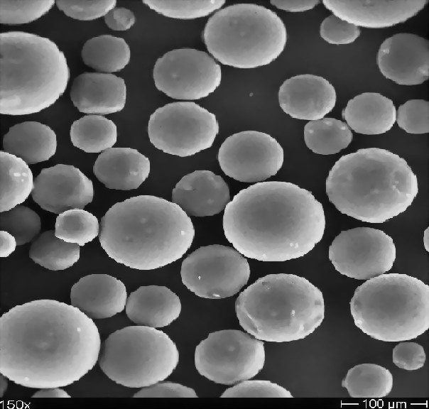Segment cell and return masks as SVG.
Here are the masks:
<instances>
[{"label":"cell","mask_w":429,"mask_h":409,"mask_svg":"<svg viewBox=\"0 0 429 409\" xmlns=\"http://www.w3.org/2000/svg\"><path fill=\"white\" fill-rule=\"evenodd\" d=\"M126 300L124 283L107 274L84 276L70 291L71 305L91 319L109 318L122 312Z\"/></svg>","instance_id":"obj_22"},{"label":"cell","mask_w":429,"mask_h":409,"mask_svg":"<svg viewBox=\"0 0 429 409\" xmlns=\"http://www.w3.org/2000/svg\"><path fill=\"white\" fill-rule=\"evenodd\" d=\"M148 158L131 148H110L99 155L93 173L109 189H137L148 177Z\"/></svg>","instance_id":"obj_23"},{"label":"cell","mask_w":429,"mask_h":409,"mask_svg":"<svg viewBox=\"0 0 429 409\" xmlns=\"http://www.w3.org/2000/svg\"><path fill=\"white\" fill-rule=\"evenodd\" d=\"M190 217L175 203L153 195L116 202L101 219L99 240L116 262L153 270L180 258L192 245Z\"/></svg>","instance_id":"obj_3"},{"label":"cell","mask_w":429,"mask_h":409,"mask_svg":"<svg viewBox=\"0 0 429 409\" xmlns=\"http://www.w3.org/2000/svg\"><path fill=\"white\" fill-rule=\"evenodd\" d=\"M81 56L86 65L100 72L112 73L129 64L131 51L124 38L102 35L85 42Z\"/></svg>","instance_id":"obj_28"},{"label":"cell","mask_w":429,"mask_h":409,"mask_svg":"<svg viewBox=\"0 0 429 409\" xmlns=\"http://www.w3.org/2000/svg\"><path fill=\"white\" fill-rule=\"evenodd\" d=\"M70 135L74 146L96 153L112 148L116 142L117 128L104 116L89 114L72 123Z\"/></svg>","instance_id":"obj_30"},{"label":"cell","mask_w":429,"mask_h":409,"mask_svg":"<svg viewBox=\"0 0 429 409\" xmlns=\"http://www.w3.org/2000/svg\"><path fill=\"white\" fill-rule=\"evenodd\" d=\"M342 116L356 133L379 135L393 127L396 110L393 101L386 97L377 92H364L348 101Z\"/></svg>","instance_id":"obj_25"},{"label":"cell","mask_w":429,"mask_h":409,"mask_svg":"<svg viewBox=\"0 0 429 409\" xmlns=\"http://www.w3.org/2000/svg\"><path fill=\"white\" fill-rule=\"evenodd\" d=\"M0 113L25 115L53 104L65 92L70 70L50 40L23 31L0 35Z\"/></svg>","instance_id":"obj_6"},{"label":"cell","mask_w":429,"mask_h":409,"mask_svg":"<svg viewBox=\"0 0 429 409\" xmlns=\"http://www.w3.org/2000/svg\"><path fill=\"white\" fill-rule=\"evenodd\" d=\"M156 87L180 100H197L220 85L221 67L207 53L193 48L174 49L159 58L153 70Z\"/></svg>","instance_id":"obj_13"},{"label":"cell","mask_w":429,"mask_h":409,"mask_svg":"<svg viewBox=\"0 0 429 409\" xmlns=\"http://www.w3.org/2000/svg\"><path fill=\"white\" fill-rule=\"evenodd\" d=\"M104 21L113 31H126L134 25L136 16L130 9L114 8L104 16Z\"/></svg>","instance_id":"obj_43"},{"label":"cell","mask_w":429,"mask_h":409,"mask_svg":"<svg viewBox=\"0 0 429 409\" xmlns=\"http://www.w3.org/2000/svg\"><path fill=\"white\" fill-rule=\"evenodd\" d=\"M55 235L69 243L84 246L99 233L97 218L82 209L67 210L57 217Z\"/></svg>","instance_id":"obj_33"},{"label":"cell","mask_w":429,"mask_h":409,"mask_svg":"<svg viewBox=\"0 0 429 409\" xmlns=\"http://www.w3.org/2000/svg\"><path fill=\"white\" fill-rule=\"evenodd\" d=\"M0 229L12 234L17 246L36 239L41 229L40 216L31 208L18 204L13 209L1 212Z\"/></svg>","instance_id":"obj_34"},{"label":"cell","mask_w":429,"mask_h":409,"mask_svg":"<svg viewBox=\"0 0 429 409\" xmlns=\"http://www.w3.org/2000/svg\"><path fill=\"white\" fill-rule=\"evenodd\" d=\"M183 283L196 295L222 299L237 293L248 282L246 258L234 248L219 244L201 246L183 261Z\"/></svg>","instance_id":"obj_12"},{"label":"cell","mask_w":429,"mask_h":409,"mask_svg":"<svg viewBox=\"0 0 429 409\" xmlns=\"http://www.w3.org/2000/svg\"><path fill=\"white\" fill-rule=\"evenodd\" d=\"M270 3L277 9L289 12H303L313 9L320 3L319 0L310 1H278L272 0Z\"/></svg>","instance_id":"obj_44"},{"label":"cell","mask_w":429,"mask_h":409,"mask_svg":"<svg viewBox=\"0 0 429 409\" xmlns=\"http://www.w3.org/2000/svg\"><path fill=\"white\" fill-rule=\"evenodd\" d=\"M427 0L322 1L333 15L357 26L382 28L403 23L420 12Z\"/></svg>","instance_id":"obj_19"},{"label":"cell","mask_w":429,"mask_h":409,"mask_svg":"<svg viewBox=\"0 0 429 409\" xmlns=\"http://www.w3.org/2000/svg\"><path fill=\"white\" fill-rule=\"evenodd\" d=\"M128 318L142 326L154 328L170 325L180 315L179 297L165 286H141L131 293L125 306Z\"/></svg>","instance_id":"obj_24"},{"label":"cell","mask_w":429,"mask_h":409,"mask_svg":"<svg viewBox=\"0 0 429 409\" xmlns=\"http://www.w3.org/2000/svg\"><path fill=\"white\" fill-rule=\"evenodd\" d=\"M134 398H197L194 389L173 382L156 383L144 387L133 396Z\"/></svg>","instance_id":"obj_42"},{"label":"cell","mask_w":429,"mask_h":409,"mask_svg":"<svg viewBox=\"0 0 429 409\" xmlns=\"http://www.w3.org/2000/svg\"><path fill=\"white\" fill-rule=\"evenodd\" d=\"M398 126L413 134L429 132V102L410 99L399 106L396 119Z\"/></svg>","instance_id":"obj_37"},{"label":"cell","mask_w":429,"mask_h":409,"mask_svg":"<svg viewBox=\"0 0 429 409\" xmlns=\"http://www.w3.org/2000/svg\"><path fill=\"white\" fill-rule=\"evenodd\" d=\"M33 200L44 210L61 214L72 209H82L91 203L93 184L79 168L57 164L43 168L34 179Z\"/></svg>","instance_id":"obj_16"},{"label":"cell","mask_w":429,"mask_h":409,"mask_svg":"<svg viewBox=\"0 0 429 409\" xmlns=\"http://www.w3.org/2000/svg\"><path fill=\"white\" fill-rule=\"evenodd\" d=\"M100 349L92 319L63 302L33 300L0 319V373L21 386L72 384L93 369Z\"/></svg>","instance_id":"obj_1"},{"label":"cell","mask_w":429,"mask_h":409,"mask_svg":"<svg viewBox=\"0 0 429 409\" xmlns=\"http://www.w3.org/2000/svg\"><path fill=\"white\" fill-rule=\"evenodd\" d=\"M418 192L417 176L406 160L379 148L342 156L326 179V194L337 210L368 223L405 212Z\"/></svg>","instance_id":"obj_4"},{"label":"cell","mask_w":429,"mask_h":409,"mask_svg":"<svg viewBox=\"0 0 429 409\" xmlns=\"http://www.w3.org/2000/svg\"><path fill=\"white\" fill-rule=\"evenodd\" d=\"M55 3L53 0H1L0 22L9 25L31 23L45 14Z\"/></svg>","instance_id":"obj_36"},{"label":"cell","mask_w":429,"mask_h":409,"mask_svg":"<svg viewBox=\"0 0 429 409\" xmlns=\"http://www.w3.org/2000/svg\"><path fill=\"white\" fill-rule=\"evenodd\" d=\"M376 63L381 74L400 85H418L429 77V41L413 33H401L381 44Z\"/></svg>","instance_id":"obj_17"},{"label":"cell","mask_w":429,"mask_h":409,"mask_svg":"<svg viewBox=\"0 0 429 409\" xmlns=\"http://www.w3.org/2000/svg\"><path fill=\"white\" fill-rule=\"evenodd\" d=\"M3 148L28 164H36L49 160L55 153L56 134L45 124L24 121L9 128L3 137Z\"/></svg>","instance_id":"obj_26"},{"label":"cell","mask_w":429,"mask_h":409,"mask_svg":"<svg viewBox=\"0 0 429 409\" xmlns=\"http://www.w3.org/2000/svg\"><path fill=\"white\" fill-rule=\"evenodd\" d=\"M322 204L290 182H259L240 190L226 206L224 236L243 256L260 261L302 257L321 241Z\"/></svg>","instance_id":"obj_2"},{"label":"cell","mask_w":429,"mask_h":409,"mask_svg":"<svg viewBox=\"0 0 429 409\" xmlns=\"http://www.w3.org/2000/svg\"><path fill=\"white\" fill-rule=\"evenodd\" d=\"M58 8L74 19L92 21L105 16L115 8V0L105 1H55Z\"/></svg>","instance_id":"obj_38"},{"label":"cell","mask_w":429,"mask_h":409,"mask_svg":"<svg viewBox=\"0 0 429 409\" xmlns=\"http://www.w3.org/2000/svg\"><path fill=\"white\" fill-rule=\"evenodd\" d=\"M355 325L371 338L401 342L429 328V285L403 273H384L358 286L349 302Z\"/></svg>","instance_id":"obj_7"},{"label":"cell","mask_w":429,"mask_h":409,"mask_svg":"<svg viewBox=\"0 0 429 409\" xmlns=\"http://www.w3.org/2000/svg\"><path fill=\"white\" fill-rule=\"evenodd\" d=\"M124 80L111 73L85 72L73 81L70 99L79 111L105 115L121 111L125 106Z\"/></svg>","instance_id":"obj_21"},{"label":"cell","mask_w":429,"mask_h":409,"mask_svg":"<svg viewBox=\"0 0 429 409\" xmlns=\"http://www.w3.org/2000/svg\"><path fill=\"white\" fill-rule=\"evenodd\" d=\"M221 397L293 398L290 392L283 386L264 380H245L227 389Z\"/></svg>","instance_id":"obj_39"},{"label":"cell","mask_w":429,"mask_h":409,"mask_svg":"<svg viewBox=\"0 0 429 409\" xmlns=\"http://www.w3.org/2000/svg\"><path fill=\"white\" fill-rule=\"evenodd\" d=\"M282 110L292 118L317 120L324 118L335 107V87L325 78L303 74L285 80L278 91Z\"/></svg>","instance_id":"obj_18"},{"label":"cell","mask_w":429,"mask_h":409,"mask_svg":"<svg viewBox=\"0 0 429 409\" xmlns=\"http://www.w3.org/2000/svg\"><path fill=\"white\" fill-rule=\"evenodd\" d=\"M224 173L239 182H259L275 175L283 163V149L276 138L258 131L227 137L217 156Z\"/></svg>","instance_id":"obj_15"},{"label":"cell","mask_w":429,"mask_h":409,"mask_svg":"<svg viewBox=\"0 0 429 409\" xmlns=\"http://www.w3.org/2000/svg\"><path fill=\"white\" fill-rule=\"evenodd\" d=\"M393 363L400 369L415 371L422 368L426 355L422 345L413 342H402L393 349Z\"/></svg>","instance_id":"obj_41"},{"label":"cell","mask_w":429,"mask_h":409,"mask_svg":"<svg viewBox=\"0 0 429 409\" xmlns=\"http://www.w3.org/2000/svg\"><path fill=\"white\" fill-rule=\"evenodd\" d=\"M218 133L216 116L192 102H176L158 108L148 125L151 143L165 153L180 157L210 148Z\"/></svg>","instance_id":"obj_11"},{"label":"cell","mask_w":429,"mask_h":409,"mask_svg":"<svg viewBox=\"0 0 429 409\" xmlns=\"http://www.w3.org/2000/svg\"><path fill=\"white\" fill-rule=\"evenodd\" d=\"M1 196L0 212L21 204L34 187L33 173L23 159L0 151Z\"/></svg>","instance_id":"obj_27"},{"label":"cell","mask_w":429,"mask_h":409,"mask_svg":"<svg viewBox=\"0 0 429 409\" xmlns=\"http://www.w3.org/2000/svg\"><path fill=\"white\" fill-rule=\"evenodd\" d=\"M264 342L237 329L211 332L196 347L195 365L198 373L220 384L249 380L263 369Z\"/></svg>","instance_id":"obj_10"},{"label":"cell","mask_w":429,"mask_h":409,"mask_svg":"<svg viewBox=\"0 0 429 409\" xmlns=\"http://www.w3.org/2000/svg\"><path fill=\"white\" fill-rule=\"evenodd\" d=\"M423 244L425 249L429 251V228L428 227L424 231Z\"/></svg>","instance_id":"obj_48"},{"label":"cell","mask_w":429,"mask_h":409,"mask_svg":"<svg viewBox=\"0 0 429 409\" xmlns=\"http://www.w3.org/2000/svg\"><path fill=\"white\" fill-rule=\"evenodd\" d=\"M353 134L347 123L335 118L310 121L304 127V141L313 153L331 155L347 148Z\"/></svg>","instance_id":"obj_31"},{"label":"cell","mask_w":429,"mask_h":409,"mask_svg":"<svg viewBox=\"0 0 429 409\" xmlns=\"http://www.w3.org/2000/svg\"><path fill=\"white\" fill-rule=\"evenodd\" d=\"M393 375L389 370L376 364H361L349 369L342 386L352 398H382L393 388Z\"/></svg>","instance_id":"obj_29"},{"label":"cell","mask_w":429,"mask_h":409,"mask_svg":"<svg viewBox=\"0 0 429 409\" xmlns=\"http://www.w3.org/2000/svg\"><path fill=\"white\" fill-rule=\"evenodd\" d=\"M8 378L5 376H4L3 374H1V388H0V392H1V397H3L5 391L7 389V386H8Z\"/></svg>","instance_id":"obj_47"},{"label":"cell","mask_w":429,"mask_h":409,"mask_svg":"<svg viewBox=\"0 0 429 409\" xmlns=\"http://www.w3.org/2000/svg\"><path fill=\"white\" fill-rule=\"evenodd\" d=\"M203 40L209 53L222 64L250 69L279 57L286 47L287 31L272 10L256 4H235L207 20Z\"/></svg>","instance_id":"obj_8"},{"label":"cell","mask_w":429,"mask_h":409,"mask_svg":"<svg viewBox=\"0 0 429 409\" xmlns=\"http://www.w3.org/2000/svg\"><path fill=\"white\" fill-rule=\"evenodd\" d=\"M0 241V257H8L16 250V239L9 232L1 230Z\"/></svg>","instance_id":"obj_45"},{"label":"cell","mask_w":429,"mask_h":409,"mask_svg":"<svg viewBox=\"0 0 429 409\" xmlns=\"http://www.w3.org/2000/svg\"><path fill=\"white\" fill-rule=\"evenodd\" d=\"M31 398H71V396L60 387L40 388Z\"/></svg>","instance_id":"obj_46"},{"label":"cell","mask_w":429,"mask_h":409,"mask_svg":"<svg viewBox=\"0 0 429 409\" xmlns=\"http://www.w3.org/2000/svg\"><path fill=\"white\" fill-rule=\"evenodd\" d=\"M358 26L332 14L326 17L320 27V37L333 45L350 44L360 36Z\"/></svg>","instance_id":"obj_40"},{"label":"cell","mask_w":429,"mask_h":409,"mask_svg":"<svg viewBox=\"0 0 429 409\" xmlns=\"http://www.w3.org/2000/svg\"><path fill=\"white\" fill-rule=\"evenodd\" d=\"M80 246L66 242L55 235V230L40 234L31 243L29 257L36 263L51 271L65 270L80 258Z\"/></svg>","instance_id":"obj_32"},{"label":"cell","mask_w":429,"mask_h":409,"mask_svg":"<svg viewBox=\"0 0 429 409\" xmlns=\"http://www.w3.org/2000/svg\"><path fill=\"white\" fill-rule=\"evenodd\" d=\"M328 257L340 273L369 280L391 269L396 249L384 231L362 227L342 231L329 246Z\"/></svg>","instance_id":"obj_14"},{"label":"cell","mask_w":429,"mask_h":409,"mask_svg":"<svg viewBox=\"0 0 429 409\" xmlns=\"http://www.w3.org/2000/svg\"><path fill=\"white\" fill-rule=\"evenodd\" d=\"M143 3L158 13L168 18L190 20L207 16L220 9L224 0L210 1H151Z\"/></svg>","instance_id":"obj_35"},{"label":"cell","mask_w":429,"mask_h":409,"mask_svg":"<svg viewBox=\"0 0 429 409\" xmlns=\"http://www.w3.org/2000/svg\"><path fill=\"white\" fill-rule=\"evenodd\" d=\"M230 202L229 188L220 176L207 170L184 175L172 192V202L188 216H213Z\"/></svg>","instance_id":"obj_20"},{"label":"cell","mask_w":429,"mask_h":409,"mask_svg":"<svg viewBox=\"0 0 429 409\" xmlns=\"http://www.w3.org/2000/svg\"><path fill=\"white\" fill-rule=\"evenodd\" d=\"M241 327L255 338L286 342L311 334L325 317L322 293L304 277L290 273L259 278L235 302Z\"/></svg>","instance_id":"obj_5"},{"label":"cell","mask_w":429,"mask_h":409,"mask_svg":"<svg viewBox=\"0 0 429 409\" xmlns=\"http://www.w3.org/2000/svg\"><path fill=\"white\" fill-rule=\"evenodd\" d=\"M107 376L128 388H144L167 378L179 352L169 336L154 327L128 326L110 334L99 355Z\"/></svg>","instance_id":"obj_9"}]
</instances>
